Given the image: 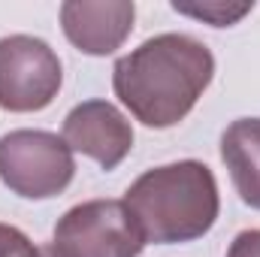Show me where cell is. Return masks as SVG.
Wrapping results in <instances>:
<instances>
[{
	"instance_id": "cell-1",
	"label": "cell",
	"mask_w": 260,
	"mask_h": 257,
	"mask_svg": "<svg viewBox=\"0 0 260 257\" xmlns=\"http://www.w3.org/2000/svg\"><path fill=\"white\" fill-rule=\"evenodd\" d=\"M215 76L206 43L188 34H157L112 67L115 97L145 127L167 130L188 118Z\"/></svg>"
},
{
	"instance_id": "cell-2",
	"label": "cell",
	"mask_w": 260,
	"mask_h": 257,
	"mask_svg": "<svg viewBox=\"0 0 260 257\" xmlns=\"http://www.w3.org/2000/svg\"><path fill=\"white\" fill-rule=\"evenodd\" d=\"M145 242L182 245L206 236L221 212L215 173L200 160H176L142 173L124 194Z\"/></svg>"
},
{
	"instance_id": "cell-3",
	"label": "cell",
	"mask_w": 260,
	"mask_h": 257,
	"mask_svg": "<svg viewBox=\"0 0 260 257\" xmlns=\"http://www.w3.org/2000/svg\"><path fill=\"white\" fill-rule=\"evenodd\" d=\"M76 176L64 136L49 130H9L0 136V182L24 200H49Z\"/></svg>"
},
{
	"instance_id": "cell-4",
	"label": "cell",
	"mask_w": 260,
	"mask_h": 257,
	"mask_svg": "<svg viewBox=\"0 0 260 257\" xmlns=\"http://www.w3.org/2000/svg\"><path fill=\"white\" fill-rule=\"evenodd\" d=\"M55 245L70 257H139L148 242L124 200H88L61 215Z\"/></svg>"
},
{
	"instance_id": "cell-5",
	"label": "cell",
	"mask_w": 260,
	"mask_h": 257,
	"mask_svg": "<svg viewBox=\"0 0 260 257\" xmlns=\"http://www.w3.org/2000/svg\"><path fill=\"white\" fill-rule=\"evenodd\" d=\"M61 82V58L46 40L30 34L0 40V109L40 112L58 97Z\"/></svg>"
},
{
	"instance_id": "cell-6",
	"label": "cell",
	"mask_w": 260,
	"mask_h": 257,
	"mask_svg": "<svg viewBox=\"0 0 260 257\" xmlns=\"http://www.w3.org/2000/svg\"><path fill=\"white\" fill-rule=\"evenodd\" d=\"M64 142L70 151L91 157L106 173L115 170L133 148V127L127 115L109 100H85L64 118Z\"/></svg>"
},
{
	"instance_id": "cell-7",
	"label": "cell",
	"mask_w": 260,
	"mask_h": 257,
	"mask_svg": "<svg viewBox=\"0 0 260 257\" xmlns=\"http://www.w3.org/2000/svg\"><path fill=\"white\" fill-rule=\"evenodd\" d=\"M133 0H67L61 3L64 37L91 58H106L124 46L133 30Z\"/></svg>"
},
{
	"instance_id": "cell-8",
	"label": "cell",
	"mask_w": 260,
	"mask_h": 257,
	"mask_svg": "<svg viewBox=\"0 0 260 257\" xmlns=\"http://www.w3.org/2000/svg\"><path fill=\"white\" fill-rule=\"evenodd\" d=\"M221 160L239 200L260 212V118H236L221 136Z\"/></svg>"
},
{
	"instance_id": "cell-9",
	"label": "cell",
	"mask_w": 260,
	"mask_h": 257,
	"mask_svg": "<svg viewBox=\"0 0 260 257\" xmlns=\"http://www.w3.org/2000/svg\"><path fill=\"white\" fill-rule=\"evenodd\" d=\"M251 6H254V3H239V6H233V3H221V0H212V3H203V6H188V3H179V0L173 3L176 12L191 15V18H203V21H209L212 27H230V24H236L242 15L251 12Z\"/></svg>"
},
{
	"instance_id": "cell-10",
	"label": "cell",
	"mask_w": 260,
	"mask_h": 257,
	"mask_svg": "<svg viewBox=\"0 0 260 257\" xmlns=\"http://www.w3.org/2000/svg\"><path fill=\"white\" fill-rule=\"evenodd\" d=\"M0 257H37V245L12 224H0Z\"/></svg>"
},
{
	"instance_id": "cell-11",
	"label": "cell",
	"mask_w": 260,
	"mask_h": 257,
	"mask_svg": "<svg viewBox=\"0 0 260 257\" xmlns=\"http://www.w3.org/2000/svg\"><path fill=\"white\" fill-rule=\"evenodd\" d=\"M227 257H260V230H242L230 242Z\"/></svg>"
},
{
	"instance_id": "cell-12",
	"label": "cell",
	"mask_w": 260,
	"mask_h": 257,
	"mask_svg": "<svg viewBox=\"0 0 260 257\" xmlns=\"http://www.w3.org/2000/svg\"><path fill=\"white\" fill-rule=\"evenodd\" d=\"M37 257H70V254H67L61 245H55V242H46V245H40V248H37Z\"/></svg>"
}]
</instances>
